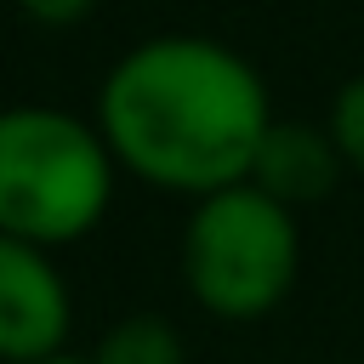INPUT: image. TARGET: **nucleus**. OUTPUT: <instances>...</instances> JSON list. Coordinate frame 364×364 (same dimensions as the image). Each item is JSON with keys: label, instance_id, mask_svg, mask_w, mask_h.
I'll list each match as a JSON object with an SVG mask.
<instances>
[{"label": "nucleus", "instance_id": "obj_7", "mask_svg": "<svg viewBox=\"0 0 364 364\" xmlns=\"http://www.w3.org/2000/svg\"><path fill=\"white\" fill-rule=\"evenodd\" d=\"M324 131H330L341 165H347L353 176H364V74H353V80L330 97V119H324Z\"/></svg>", "mask_w": 364, "mask_h": 364}, {"label": "nucleus", "instance_id": "obj_6", "mask_svg": "<svg viewBox=\"0 0 364 364\" xmlns=\"http://www.w3.org/2000/svg\"><path fill=\"white\" fill-rule=\"evenodd\" d=\"M85 364H188L182 330L159 313H125L119 324L102 330Z\"/></svg>", "mask_w": 364, "mask_h": 364}, {"label": "nucleus", "instance_id": "obj_1", "mask_svg": "<svg viewBox=\"0 0 364 364\" xmlns=\"http://www.w3.org/2000/svg\"><path fill=\"white\" fill-rule=\"evenodd\" d=\"M267 125V80L210 34L136 40L97 85V131L114 165L182 199L250 182Z\"/></svg>", "mask_w": 364, "mask_h": 364}, {"label": "nucleus", "instance_id": "obj_2", "mask_svg": "<svg viewBox=\"0 0 364 364\" xmlns=\"http://www.w3.org/2000/svg\"><path fill=\"white\" fill-rule=\"evenodd\" d=\"M114 154L97 119L51 102L0 108V233L68 250L102 228L114 205Z\"/></svg>", "mask_w": 364, "mask_h": 364}, {"label": "nucleus", "instance_id": "obj_4", "mask_svg": "<svg viewBox=\"0 0 364 364\" xmlns=\"http://www.w3.org/2000/svg\"><path fill=\"white\" fill-rule=\"evenodd\" d=\"M74 296L57 250L0 233V364H46L68 353Z\"/></svg>", "mask_w": 364, "mask_h": 364}, {"label": "nucleus", "instance_id": "obj_9", "mask_svg": "<svg viewBox=\"0 0 364 364\" xmlns=\"http://www.w3.org/2000/svg\"><path fill=\"white\" fill-rule=\"evenodd\" d=\"M46 364H85V358H74V353H63V358H46Z\"/></svg>", "mask_w": 364, "mask_h": 364}, {"label": "nucleus", "instance_id": "obj_8", "mask_svg": "<svg viewBox=\"0 0 364 364\" xmlns=\"http://www.w3.org/2000/svg\"><path fill=\"white\" fill-rule=\"evenodd\" d=\"M34 28H74L97 11V0H11Z\"/></svg>", "mask_w": 364, "mask_h": 364}, {"label": "nucleus", "instance_id": "obj_3", "mask_svg": "<svg viewBox=\"0 0 364 364\" xmlns=\"http://www.w3.org/2000/svg\"><path fill=\"white\" fill-rule=\"evenodd\" d=\"M182 284L222 324H256L284 307L301 273V222L256 182L193 199L182 222Z\"/></svg>", "mask_w": 364, "mask_h": 364}, {"label": "nucleus", "instance_id": "obj_5", "mask_svg": "<svg viewBox=\"0 0 364 364\" xmlns=\"http://www.w3.org/2000/svg\"><path fill=\"white\" fill-rule=\"evenodd\" d=\"M341 171L347 165H341V154H336L324 125H284V119H273L267 136H262V154L250 165V182L267 199H279L284 210H307V205L330 199Z\"/></svg>", "mask_w": 364, "mask_h": 364}]
</instances>
